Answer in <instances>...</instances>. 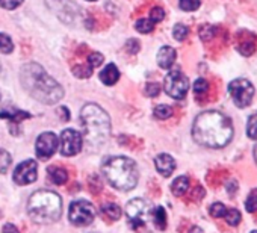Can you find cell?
Returning a JSON list of instances; mask_svg holds the SVG:
<instances>
[{"label":"cell","mask_w":257,"mask_h":233,"mask_svg":"<svg viewBox=\"0 0 257 233\" xmlns=\"http://www.w3.org/2000/svg\"><path fill=\"white\" fill-rule=\"evenodd\" d=\"M164 88L170 97L182 100L186 97V92L189 89V80L180 70H171L164 80Z\"/></svg>","instance_id":"ba28073f"},{"label":"cell","mask_w":257,"mask_h":233,"mask_svg":"<svg viewBox=\"0 0 257 233\" xmlns=\"http://www.w3.org/2000/svg\"><path fill=\"white\" fill-rule=\"evenodd\" d=\"M207 89H209V83H207L206 79H197V80H195V83H194V91H195L197 94H204V92H207Z\"/></svg>","instance_id":"d590c367"},{"label":"cell","mask_w":257,"mask_h":233,"mask_svg":"<svg viewBox=\"0 0 257 233\" xmlns=\"http://www.w3.org/2000/svg\"><path fill=\"white\" fill-rule=\"evenodd\" d=\"M152 219L155 222V225L161 230H164L167 227V213H165V209L162 206L153 209L152 212Z\"/></svg>","instance_id":"d6986e66"},{"label":"cell","mask_w":257,"mask_h":233,"mask_svg":"<svg viewBox=\"0 0 257 233\" xmlns=\"http://www.w3.org/2000/svg\"><path fill=\"white\" fill-rule=\"evenodd\" d=\"M225 212H227V207H225L222 203H213V204L210 206V215H212V216H215V218H221V216H224V215H225Z\"/></svg>","instance_id":"1f68e13d"},{"label":"cell","mask_w":257,"mask_h":233,"mask_svg":"<svg viewBox=\"0 0 257 233\" xmlns=\"http://www.w3.org/2000/svg\"><path fill=\"white\" fill-rule=\"evenodd\" d=\"M103 176L110 186L119 191H132L138 185V168L127 156H110L101 165Z\"/></svg>","instance_id":"277c9868"},{"label":"cell","mask_w":257,"mask_h":233,"mask_svg":"<svg viewBox=\"0 0 257 233\" xmlns=\"http://www.w3.org/2000/svg\"><path fill=\"white\" fill-rule=\"evenodd\" d=\"M20 82L31 97L44 104H55L64 97V88L35 62H29L22 67Z\"/></svg>","instance_id":"7a4b0ae2"},{"label":"cell","mask_w":257,"mask_h":233,"mask_svg":"<svg viewBox=\"0 0 257 233\" xmlns=\"http://www.w3.org/2000/svg\"><path fill=\"white\" fill-rule=\"evenodd\" d=\"M188 189H189V179H188L186 176L177 177V179L173 182V185H171V191H173V194L177 195V197L183 195Z\"/></svg>","instance_id":"ac0fdd59"},{"label":"cell","mask_w":257,"mask_h":233,"mask_svg":"<svg viewBox=\"0 0 257 233\" xmlns=\"http://www.w3.org/2000/svg\"><path fill=\"white\" fill-rule=\"evenodd\" d=\"M189 233H203V230H201V228H200L198 225H194V227H192V228L189 230Z\"/></svg>","instance_id":"ab89813d"},{"label":"cell","mask_w":257,"mask_h":233,"mask_svg":"<svg viewBox=\"0 0 257 233\" xmlns=\"http://www.w3.org/2000/svg\"><path fill=\"white\" fill-rule=\"evenodd\" d=\"M251 233H257V230H252V231H251Z\"/></svg>","instance_id":"b9f144b4"},{"label":"cell","mask_w":257,"mask_h":233,"mask_svg":"<svg viewBox=\"0 0 257 233\" xmlns=\"http://www.w3.org/2000/svg\"><path fill=\"white\" fill-rule=\"evenodd\" d=\"M152 212H153V206L143 198H134L125 206L127 221L134 228L146 225L147 219L152 216Z\"/></svg>","instance_id":"8992f818"},{"label":"cell","mask_w":257,"mask_h":233,"mask_svg":"<svg viewBox=\"0 0 257 233\" xmlns=\"http://www.w3.org/2000/svg\"><path fill=\"white\" fill-rule=\"evenodd\" d=\"M61 147V155L64 156H74L77 153H80L82 147H83V138L80 135V132L74 131V129H65L61 134V141H59Z\"/></svg>","instance_id":"30bf717a"},{"label":"cell","mask_w":257,"mask_h":233,"mask_svg":"<svg viewBox=\"0 0 257 233\" xmlns=\"http://www.w3.org/2000/svg\"><path fill=\"white\" fill-rule=\"evenodd\" d=\"M98 77H100V80H101L104 85H107V86L115 85V83L118 82V79H119V70L116 68L115 64H109V65H106V67L100 71Z\"/></svg>","instance_id":"2e32d148"},{"label":"cell","mask_w":257,"mask_h":233,"mask_svg":"<svg viewBox=\"0 0 257 233\" xmlns=\"http://www.w3.org/2000/svg\"><path fill=\"white\" fill-rule=\"evenodd\" d=\"M173 115V107L168 106V104H158L155 107V117L156 119H161V120H167Z\"/></svg>","instance_id":"603a6c76"},{"label":"cell","mask_w":257,"mask_h":233,"mask_svg":"<svg viewBox=\"0 0 257 233\" xmlns=\"http://www.w3.org/2000/svg\"><path fill=\"white\" fill-rule=\"evenodd\" d=\"M103 213H104L107 218H110V219H119L121 215H122V210H121V207H119L118 204H115V203H107V204L103 206Z\"/></svg>","instance_id":"ffe728a7"},{"label":"cell","mask_w":257,"mask_h":233,"mask_svg":"<svg viewBox=\"0 0 257 233\" xmlns=\"http://www.w3.org/2000/svg\"><path fill=\"white\" fill-rule=\"evenodd\" d=\"M192 137L204 147L222 149L233 138V126L227 115L218 110H206L195 119Z\"/></svg>","instance_id":"6da1fadb"},{"label":"cell","mask_w":257,"mask_h":233,"mask_svg":"<svg viewBox=\"0 0 257 233\" xmlns=\"http://www.w3.org/2000/svg\"><path fill=\"white\" fill-rule=\"evenodd\" d=\"M0 71H2V64H0Z\"/></svg>","instance_id":"ee69618b"},{"label":"cell","mask_w":257,"mask_h":233,"mask_svg":"<svg viewBox=\"0 0 257 233\" xmlns=\"http://www.w3.org/2000/svg\"><path fill=\"white\" fill-rule=\"evenodd\" d=\"M38 176V165L34 159H28L19 164L14 170V182L17 185H31L37 180Z\"/></svg>","instance_id":"8fae6325"},{"label":"cell","mask_w":257,"mask_h":233,"mask_svg":"<svg viewBox=\"0 0 257 233\" xmlns=\"http://www.w3.org/2000/svg\"><path fill=\"white\" fill-rule=\"evenodd\" d=\"M13 50H14L13 40L8 35L0 32V52L5 53V55H10V53H13Z\"/></svg>","instance_id":"7402d4cb"},{"label":"cell","mask_w":257,"mask_h":233,"mask_svg":"<svg viewBox=\"0 0 257 233\" xmlns=\"http://www.w3.org/2000/svg\"><path fill=\"white\" fill-rule=\"evenodd\" d=\"M188 34H189V29L185 26V25H176L174 29H173V37L177 40V41H185L188 38Z\"/></svg>","instance_id":"83f0119b"},{"label":"cell","mask_w":257,"mask_h":233,"mask_svg":"<svg viewBox=\"0 0 257 233\" xmlns=\"http://www.w3.org/2000/svg\"><path fill=\"white\" fill-rule=\"evenodd\" d=\"M125 50L127 53H131V55H135L140 52V41L138 40H128L125 43Z\"/></svg>","instance_id":"74e56055"},{"label":"cell","mask_w":257,"mask_h":233,"mask_svg":"<svg viewBox=\"0 0 257 233\" xmlns=\"http://www.w3.org/2000/svg\"><path fill=\"white\" fill-rule=\"evenodd\" d=\"M71 71L79 79H86L92 74V68L89 65H76V67H73Z\"/></svg>","instance_id":"484cf974"},{"label":"cell","mask_w":257,"mask_h":233,"mask_svg":"<svg viewBox=\"0 0 257 233\" xmlns=\"http://www.w3.org/2000/svg\"><path fill=\"white\" fill-rule=\"evenodd\" d=\"M58 137L53 132H44L38 137L37 144H35V150L38 158L41 159H49L53 156V153L58 149Z\"/></svg>","instance_id":"7c38bea8"},{"label":"cell","mask_w":257,"mask_h":233,"mask_svg":"<svg viewBox=\"0 0 257 233\" xmlns=\"http://www.w3.org/2000/svg\"><path fill=\"white\" fill-rule=\"evenodd\" d=\"M254 159H255V164H257V146L254 147Z\"/></svg>","instance_id":"60d3db41"},{"label":"cell","mask_w":257,"mask_h":233,"mask_svg":"<svg viewBox=\"0 0 257 233\" xmlns=\"http://www.w3.org/2000/svg\"><path fill=\"white\" fill-rule=\"evenodd\" d=\"M224 218H225L228 225H237L240 221V212L237 209H227Z\"/></svg>","instance_id":"4316f807"},{"label":"cell","mask_w":257,"mask_h":233,"mask_svg":"<svg viewBox=\"0 0 257 233\" xmlns=\"http://www.w3.org/2000/svg\"><path fill=\"white\" fill-rule=\"evenodd\" d=\"M0 119H5L10 120L11 123H14V126H17L20 122L31 119V113L26 110H20L13 104H5L2 109H0Z\"/></svg>","instance_id":"4fadbf2b"},{"label":"cell","mask_w":257,"mask_h":233,"mask_svg":"<svg viewBox=\"0 0 257 233\" xmlns=\"http://www.w3.org/2000/svg\"><path fill=\"white\" fill-rule=\"evenodd\" d=\"M176 50L170 46H164L159 52H158V64L161 68L164 70H170L173 67V64L176 62Z\"/></svg>","instance_id":"9a60e30c"},{"label":"cell","mask_w":257,"mask_h":233,"mask_svg":"<svg viewBox=\"0 0 257 233\" xmlns=\"http://www.w3.org/2000/svg\"><path fill=\"white\" fill-rule=\"evenodd\" d=\"M62 200L61 197L47 189L34 192L28 201V215L37 224H50L61 218Z\"/></svg>","instance_id":"5b68a950"},{"label":"cell","mask_w":257,"mask_h":233,"mask_svg":"<svg viewBox=\"0 0 257 233\" xmlns=\"http://www.w3.org/2000/svg\"><path fill=\"white\" fill-rule=\"evenodd\" d=\"M135 28H137V31L141 32V34H150V32H153V29H155V23H153L150 19H140V20L135 23Z\"/></svg>","instance_id":"44dd1931"},{"label":"cell","mask_w":257,"mask_h":233,"mask_svg":"<svg viewBox=\"0 0 257 233\" xmlns=\"http://www.w3.org/2000/svg\"><path fill=\"white\" fill-rule=\"evenodd\" d=\"M228 92L239 107H246L254 97V86L246 79H234L228 85Z\"/></svg>","instance_id":"9c48e42d"},{"label":"cell","mask_w":257,"mask_h":233,"mask_svg":"<svg viewBox=\"0 0 257 233\" xmlns=\"http://www.w3.org/2000/svg\"><path fill=\"white\" fill-rule=\"evenodd\" d=\"M25 0H0V7L5 10H16L19 8Z\"/></svg>","instance_id":"8d00e7d4"},{"label":"cell","mask_w":257,"mask_h":233,"mask_svg":"<svg viewBox=\"0 0 257 233\" xmlns=\"http://www.w3.org/2000/svg\"><path fill=\"white\" fill-rule=\"evenodd\" d=\"M246 134L251 140L257 141V113L249 117L248 125H246Z\"/></svg>","instance_id":"d4e9b609"},{"label":"cell","mask_w":257,"mask_h":233,"mask_svg":"<svg viewBox=\"0 0 257 233\" xmlns=\"http://www.w3.org/2000/svg\"><path fill=\"white\" fill-rule=\"evenodd\" d=\"M49 179L55 183V185H64L68 180V174L64 168L61 167H52L49 168Z\"/></svg>","instance_id":"e0dca14e"},{"label":"cell","mask_w":257,"mask_h":233,"mask_svg":"<svg viewBox=\"0 0 257 233\" xmlns=\"http://www.w3.org/2000/svg\"><path fill=\"white\" fill-rule=\"evenodd\" d=\"M11 165V155L7 150H0V174H7Z\"/></svg>","instance_id":"cb8c5ba5"},{"label":"cell","mask_w":257,"mask_h":233,"mask_svg":"<svg viewBox=\"0 0 257 233\" xmlns=\"http://www.w3.org/2000/svg\"><path fill=\"white\" fill-rule=\"evenodd\" d=\"M103 61H104V58H103L101 53H91V55L88 56V65H89L91 68L100 67V65L103 64Z\"/></svg>","instance_id":"836d02e7"},{"label":"cell","mask_w":257,"mask_h":233,"mask_svg":"<svg viewBox=\"0 0 257 233\" xmlns=\"http://www.w3.org/2000/svg\"><path fill=\"white\" fill-rule=\"evenodd\" d=\"M215 28L213 26H210V25H204V26H201L200 28V38L203 40V41H209V40H212L213 37H215Z\"/></svg>","instance_id":"4dcf8cb0"},{"label":"cell","mask_w":257,"mask_h":233,"mask_svg":"<svg viewBox=\"0 0 257 233\" xmlns=\"http://www.w3.org/2000/svg\"><path fill=\"white\" fill-rule=\"evenodd\" d=\"M83 137L91 149L101 147L110 135V119L107 112L95 103H88L80 110Z\"/></svg>","instance_id":"3957f363"},{"label":"cell","mask_w":257,"mask_h":233,"mask_svg":"<svg viewBox=\"0 0 257 233\" xmlns=\"http://www.w3.org/2000/svg\"><path fill=\"white\" fill-rule=\"evenodd\" d=\"M179 5L183 11L191 13L200 8V0H179Z\"/></svg>","instance_id":"f546056e"},{"label":"cell","mask_w":257,"mask_h":233,"mask_svg":"<svg viewBox=\"0 0 257 233\" xmlns=\"http://www.w3.org/2000/svg\"><path fill=\"white\" fill-rule=\"evenodd\" d=\"M161 92V85L159 83H155V82H150L146 85V95L147 97H156L159 95Z\"/></svg>","instance_id":"e575fe53"},{"label":"cell","mask_w":257,"mask_h":233,"mask_svg":"<svg viewBox=\"0 0 257 233\" xmlns=\"http://www.w3.org/2000/svg\"><path fill=\"white\" fill-rule=\"evenodd\" d=\"M2 233H20V231H19V228H17L14 224L8 222V224H5V225H4Z\"/></svg>","instance_id":"f35d334b"},{"label":"cell","mask_w":257,"mask_h":233,"mask_svg":"<svg viewBox=\"0 0 257 233\" xmlns=\"http://www.w3.org/2000/svg\"><path fill=\"white\" fill-rule=\"evenodd\" d=\"M95 218V207L86 201V200H76L70 204V210H68V219L71 224L82 227V225H88L94 221Z\"/></svg>","instance_id":"52a82bcc"},{"label":"cell","mask_w":257,"mask_h":233,"mask_svg":"<svg viewBox=\"0 0 257 233\" xmlns=\"http://www.w3.org/2000/svg\"><path fill=\"white\" fill-rule=\"evenodd\" d=\"M165 19V11L161 8V7H155L152 11H150V20L153 23H159Z\"/></svg>","instance_id":"d6a6232c"},{"label":"cell","mask_w":257,"mask_h":233,"mask_svg":"<svg viewBox=\"0 0 257 233\" xmlns=\"http://www.w3.org/2000/svg\"><path fill=\"white\" fill-rule=\"evenodd\" d=\"M155 165H156V170L164 177H170L174 173V170H176V161L170 155H167V153H162V155L156 156Z\"/></svg>","instance_id":"5bb4252c"},{"label":"cell","mask_w":257,"mask_h":233,"mask_svg":"<svg viewBox=\"0 0 257 233\" xmlns=\"http://www.w3.org/2000/svg\"><path fill=\"white\" fill-rule=\"evenodd\" d=\"M0 98H2V94H0Z\"/></svg>","instance_id":"f6af8a7d"},{"label":"cell","mask_w":257,"mask_h":233,"mask_svg":"<svg viewBox=\"0 0 257 233\" xmlns=\"http://www.w3.org/2000/svg\"><path fill=\"white\" fill-rule=\"evenodd\" d=\"M88 2H95V0H88Z\"/></svg>","instance_id":"7bdbcfd3"},{"label":"cell","mask_w":257,"mask_h":233,"mask_svg":"<svg viewBox=\"0 0 257 233\" xmlns=\"http://www.w3.org/2000/svg\"><path fill=\"white\" fill-rule=\"evenodd\" d=\"M245 209L252 213V212H257V189H252L246 198V203H245Z\"/></svg>","instance_id":"f1b7e54d"}]
</instances>
